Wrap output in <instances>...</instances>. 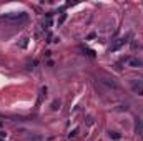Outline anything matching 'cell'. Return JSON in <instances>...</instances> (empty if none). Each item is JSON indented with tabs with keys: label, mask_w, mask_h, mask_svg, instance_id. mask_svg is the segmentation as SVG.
Wrapping results in <instances>:
<instances>
[{
	"label": "cell",
	"mask_w": 143,
	"mask_h": 141,
	"mask_svg": "<svg viewBox=\"0 0 143 141\" xmlns=\"http://www.w3.org/2000/svg\"><path fill=\"white\" fill-rule=\"evenodd\" d=\"M131 88H133V91H137V93L138 95H141V96H143V85L140 83V82H133V83H131Z\"/></svg>",
	"instance_id": "obj_3"
},
{
	"label": "cell",
	"mask_w": 143,
	"mask_h": 141,
	"mask_svg": "<svg viewBox=\"0 0 143 141\" xmlns=\"http://www.w3.org/2000/svg\"><path fill=\"white\" fill-rule=\"evenodd\" d=\"M100 82H102L103 85H107V86L110 88V90H120V85L115 82V80H110V78H102Z\"/></svg>",
	"instance_id": "obj_1"
},
{
	"label": "cell",
	"mask_w": 143,
	"mask_h": 141,
	"mask_svg": "<svg viewBox=\"0 0 143 141\" xmlns=\"http://www.w3.org/2000/svg\"><path fill=\"white\" fill-rule=\"evenodd\" d=\"M28 141H42V138L40 136H33V138H30Z\"/></svg>",
	"instance_id": "obj_7"
},
{
	"label": "cell",
	"mask_w": 143,
	"mask_h": 141,
	"mask_svg": "<svg viewBox=\"0 0 143 141\" xmlns=\"http://www.w3.org/2000/svg\"><path fill=\"white\" fill-rule=\"evenodd\" d=\"M3 18H7V20H25L27 15L25 13H18V15H5Z\"/></svg>",
	"instance_id": "obj_4"
},
{
	"label": "cell",
	"mask_w": 143,
	"mask_h": 141,
	"mask_svg": "<svg viewBox=\"0 0 143 141\" xmlns=\"http://www.w3.org/2000/svg\"><path fill=\"white\" fill-rule=\"evenodd\" d=\"M58 106H60V101H53V103H52V108H53V110H57Z\"/></svg>",
	"instance_id": "obj_6"
},
{
	"label": "cell",
	"mask_w": 143,
	"mask_h": 141,
	"mask_svg": "<svg viewBox=\"0 0 143 141\" xmlns=\"http://www.w3.org/2000/svg\"><path fill=\"white\" fill-rule=\"evenodd\" d=\"M125 43H127V40H125V38H118V40L115 42V45H111L110 50H111V52H115V50H118V48H120L121 45H125Z\"/></svg>",
	"instance_id": "obj_5"
},
{
	"label": "cell",
	"mask_w": 143,
	"mask_h": 141,
	"mask_svg": "<svg viewBox=\"0 0 143 141\" xmlns=\"http://www.w3.org/2000/svg\"><path fill=\"white\" fill-rule=\"evenodd\" d=\"M128 65H130L131 68H141V66H143V60H140V58H130V60H128Z\"/></svg>",
	"instance_id": "obj_2"
}]
</instances>
